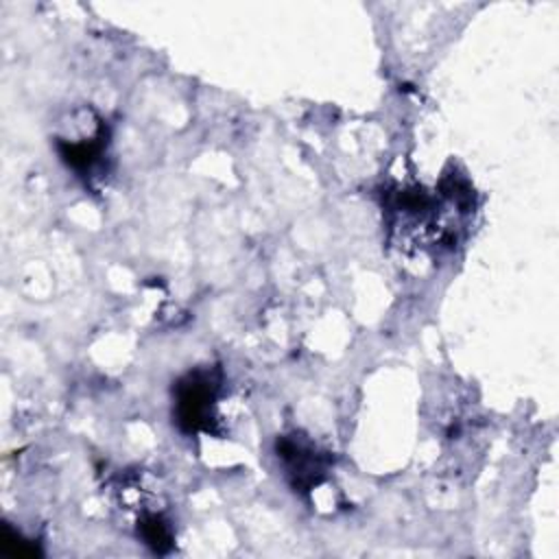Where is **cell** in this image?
Segmentation results:
<instances>
[{
    "label": "cell",
    "instance_id": "obj_3",
    "mask_svg": "<svg viewBox=\"0 0 559 559\" xmlns=\"http://www.w3.org/2000/svg\"><path fill=\"white\" fill-rule=\"evenodd\" d=\"M61 159L72 168L76 170L79 175H87L92 173L103 153H105V146H107V127L100 124L98 131L92 135V138H85V140H66V138H57L55 142Z\"/></svg>",
    "mask_w": 559,
    "mask_h": 559
},
{
    "label": "cell",
    "instance_id": "obj_2",
    "mask_svg": "<svg viewBox=\"0 0 559 559\" xmlns=\"http://www.w3.org/2000/svg\"><path fill=\"white\" fill-rule=\"evenodd\" d=\"M275 450H277V456L282 459L295 489L308 491V489H314L323 480L328 459L323 454H319L310 443H301L293 437H280L275 443Z\"/></svg>",
    "mask_w": 559,
    "mask_h": 559
},
{
    "label": "cell",
    "instance_id": "obj_4",
    "mask_svg": "<svg viewBox=\"0 0 559 559\" xmlns=\"http://www.w3.org/2000/svg\"><path fill=\"white\" fill-rule=\"evenodd\" d=\"M138 533L155 552H168L173 548V531L162 515L146 513L138 524Z\"/></svg>",
    "mask_w": 559,
    "mask_h": 559
},
{
    "label": "cell",
    "instance_id": "obj_1",
    "mask_svg": "<svg viewBox=\"0 0 559 559\" xmlns=\"http://www.w3.org/2000/svg\"><path fill=\"white\" fill-rule=\"evenodd\" d=\"M221 386L216 369H194L179 378L173 386V419L181 432H216L214 404Z\"/></svg>",
    "mask_w": 559,
    "mask_h": 559
}]
</instances>
